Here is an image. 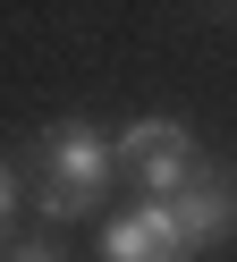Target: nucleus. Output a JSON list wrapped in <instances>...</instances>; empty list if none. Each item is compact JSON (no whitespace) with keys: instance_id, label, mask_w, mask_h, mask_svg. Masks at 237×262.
Masks as SVG:
<instances>
[{"instance_id":"obj_1","label":"nucleus","mask_w":237,"mask_h":262,"mask_svg":"<svg viewBox=\"0 0 237 262\" xmlns=\"http://www.w3.org/2000/svg\"><path fill=\"white\" fill-rule=\"evenodd\" d=\"M102 186H110V136L93 119L43 127V144H34V203H43V220H85L102 203Z\"/></svg>"},{"instance_id":"obj_2","label":"nucleus","mask_w":237,"mask_h":262,"mask_svg":"<svg viewBox=\"0 0 237 262\" xmlns=\"http://www.w3.org/2000/svg\"><path fill=\"white\" fill-rule=\"evenodd\" d=\"M110 169L135 178V186H144V203H169V194L203 169V152H195V136H186L178 119H135V127H118Z\"/></svg>"},{"instance_id":"obj_3","label":"nucleus","mask_w":237,"mask_h":262,"mask_svg":"<svg viewBox=\"0 0 237 262\" xmlns=\"http://www.w3.org/2000/svg\"><path fill=\"white\" fill-rule=\"evenodd\" d=\"M169 220H178L186 254H212V245L237 237V178L220 169V161H203L195 178H186L178 194H169Z\"/></svg>"},{"instance_id":"obj_4","label":"nucleus","mask_w":237,"mask_h":262,"mask_svg":"<svg viewBox=\"0 0 237 262\" xmlns=\"http://www.w3.org/2000/svg\"><path fill=\"white\" fill-rule=\"evenodd\" d=\"M102 262H195V254H186L169 203H135V211H118L102 228Z\"/></svg>"},{"instance_id":"obj_5","label":"nucleus","mask_w":237,"mask_h":262,"mask_svg":"<svg viewBox=\"0 0 237 262\" xmlns=\"http://www.w3.org/2000/svg\"><path fill=\"white\" fill-rule=\"evenodd\" d=\"M9 211H17V169L0 161V228H9Z\"/></svg>"},{"instance_id":"obj_6","label":"nucleus","mask_w":237,"mask_h":262,"mask_svg":"<svg viewBox=\"0 0 237 262\" xmlns=\"http://www.w3.org/2000/svg\"><path fill=\"white\" fill-rule=\"evenodd\" d=\"M9 262H60V245H43V237H34V245H17Z\"/></svg>"}]
</instances>
